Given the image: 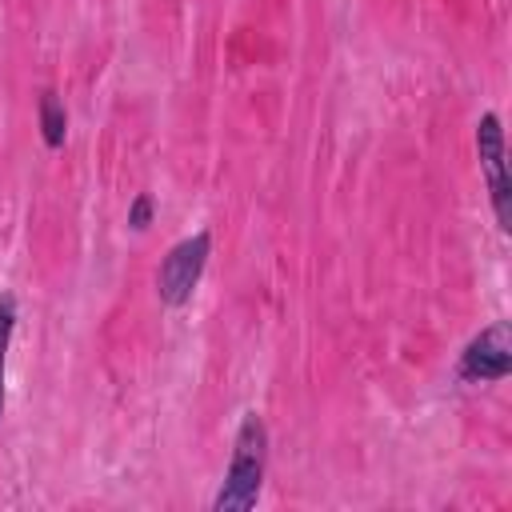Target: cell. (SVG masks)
<instances>
[{
	"label": "cell",
	"instance_id": "6da1fadb",
	"mask_svg": "<svg viewBox=\"0 0 512 512\" xmlns=\"http://www.w3.org/2000/svg\"><path fill=\"white\" fill-rule=\"evenodd\" d=\"M264 468H268V428L260 412H244L236 440H232V460L224 468V480L212 496L216 512H248L260 500L264 488Z\"/></svg>",
	"mask_w": 512,
	"mask_h": 512
},
{
	"label": "cell",
	"instance_id": "7a4b0ae2",
	"mask_svg": "<svg viewBox=\"0 0 512 512\" xmlns=\"http://www.w3.org/2000/svg\"><path fill=\"white\" fill-rule=\"evenodd\" d=\"M208 256H212V232H192L168 248V256L160 260V272H156V296L164 308H184L192 300Z\"/></svg>",
	"mask_w": 512,
	"mask_h": 512
},
{
	"label": "cell",
	"instance_id": "3957f363",
	"mask_svg": "<svg viewBox=\"0 0 512 512\" xmlns=\"http://www.w3.org/2000/svg\"><path fill=\"white\" fill-rule=\"evenodd\" d=\"M476 156H480V168H484V180H488V200H492L496 224H500V232H508L512 228V180H508L504 128H500L496 112H484L476 120Z\"/></svg>",
	"mask_w": 512,
	"mask_h": 512
},
{
	"label": "cell",
	"instance_id": "277c9868",
	"mask_svg": "<svg viewBox=\"0 0 512 512\" xmlns=\"http://www.w3.org/2000/svg\"><path fill=\"white\" fill-rule=\"evenodd\" d=\"M508 372H512V340H508V324L496 320V324L480 328L464 344V352L456 360V380H464V384H496Z\"/></svg>",
	"mask_w": 512,
	"mask_h": 512
},
{
	"label": "cell",
	"instance_id": "5b68a950",
	"mask_svg": "<svg viewBox=\"0 0 512 512\" xmlns=\"http://www.w3.org/2000/svg\"><path fill=\"white\" fill-rule=\"evenodd\" d=\"M36 112H40V136H44V144H48V148H64V136H68V112H64V104H60V96H56L52 88L40 92Z\"/></svg>",
	"mask_w": 512,
	"mask_h": 512
},
{
	"label": "cell",
	"instance_id": "8992f818",
	"mask_svg": "<svg viewBox=\"0 0 512 512\" xmlns=\"http://www.w3.org/2000/svg\"><path fill=\"white\" fill-rule=\"evenodd\" d=\"M12 328H16V300L0 296V420H4V360L12 344Z\"/></svg>",
	"mask_w": 512,
	"mask_h": 512
},
{
	"label": "cell",
	"instance_id": "52a82bcc",
	"mask_svg": "<svg viewBox=\"0 0 512 512\" xmlns=\"http://www.w3.org/2000/svg\"><path fill=\"white\" fill-rule=\"evenodd\" d=\"M152 212H156L152 196H148V192H140V196L128 204V228H132V232H144V228L152 224Z\"/></svg>",
	"mask_w": 512,
	"mask_h": 512
}]
</instances>
